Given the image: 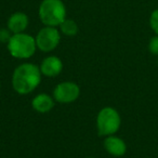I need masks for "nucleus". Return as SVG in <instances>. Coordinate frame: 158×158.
<instances>
[{"label": "nucleus", "instance_id": "1", "mask_svg": "<svg viewBox=\"0 0 158 158\" xmlns=\"http://www.w3.org/2000/svg\"><path fill=\"white\" fill-rule=\"evenodd\" d=\"M42 79L39 65L34 63H22L16 66L12 74V88L16 93L26 95L39 87Z\"/></svg>", "mask_w": 158, "mask_h": 158}, {"label": "nucleus", "instance_id": "2", "mask_svg": "<svg viewBox=\"0 0 158 158\" xmlns=\"http://www.w3.org/2000/svg\"><path fill=\"white\" fill-rule=\"evenodd\" d=\"M38 16L44 26L59 27L67 18L63 0H42L38 8Z\"/></svg>", "mask_w": 158, "mask_h": 158}, {"label": "nucleus", "instance_id": "3", "mask_svg": "<svg viewBox=\"0 0 158 158\" xmlns=\"http://www.w3.org/2000/svg\"><path fill=\"white\" fill-rule=\"evenodd\" d=\"M9 53L18 60L31 59L37 51V44L34 36L27 33L12 34L7 44Z\"/></svg>", "mask_w": 158, "mask_h": 158}, {"label": "nucleus", "instance_id": "4", "mask_svg": "<svg viewBox=\"0 0 158 158\" xmlns=\"http://www.w3.org/2000/svg\"><path fill=\"white\" fill-rule=\"evenodd\" d=\"M97 130L100 136H108L115 134L121 125V118L118 110L114 107H103L97 116Z\"/></svg>", "mask_w": 158, "mask_h": 158}, {"label": "nucleus", "instance_id": "5", "mask_svg": "<svg viewBox=\"0 0 158 158\" xmlns=\"http://www.w3.org/2000/svg\"><path fill=\"white\" fill-rule=\"evenodd\" d=\"M37 49L41 52L49 53L57 48L61 41V31L59 27L44 26L35 36Z\"/></svg>", "mask_w": 158, "mask_h": 158}, {"label": "nucleus", "instance_id": "6", "mask_svg": "<svg viewBox=\"0 0 158 158\" xmlns=\"http://www.w3.org/2000/svg\"><path fill=\"white\" fill-rule=\"evenodd\" d=\"M80 95V87L74 81H62L53 89V99L61 104H69L75 102Z\"/></svg>", "mask_w": 158, "mask_h": 158}, {"label": "nucleus", "instance_id": "7", "mask_svg": "<svg viewBox=\"0 0 158 158\" xmlns=\"http://www.w3.org/2000/svg\"><path fill=\"white\" fill-rule=\"evenodd\" d=\"M42 76L53 78L59 76L63 70V62L56 55H48L41 61L39 65Z\"/></svg>", "mask_w": 158, "mask_h": 158}, {"label": "nucleus", "instance_id": "8", "mask_svg": "<svg viewBox=\"0 0 158 158\" xmlns=\"http://www.w3.org/2000/svg\"><path fill=\"white\" fill-rule=\"evenodd\" d=\"M29 25V18L24 12H14L9 16L7 21V28L12 34L25 33Z\"/></svg>", "mask_w": 158, "mask_h": 158}, {"label": "nucleus", "instance_id": "9", "mask_svg": "<svg viewBox=\"0 0 158 158\" xmlns=\"http://www.w3.org/2000/svg\"><path fill=\"white\" fill-rule=\"evenodd\" d=\"M103 146L105 148V151L110 155L114 156V157H121L127 152V144H126V142L121 138L116 136L115 134L105 136Z\"/></svg>", "mask_w": 158, "mask_h": 158}, {"label": "nucleus", "instance_id": "10", "mask_svg": "<svg viewBox=\"0 0 158 158\" xmlns=\"http://www.w3.org/2000/svg\"><path fill=\"white\" fill-rule=\"evenodd\" d=\"M55 101L53 97H51L48 93H39L35 95L31 100V107L34 110L40 114H46L49 113L54 107Z\"/></svg>", "mask_w": 158, "mask_h": 158}, {"label": "nucleus", "instance_id": "11", "mask_svg": "<svg viewBox=\"0 0 158 158\" xmlns=\"http://www.w3.org/2000/svg\"><path fill=\"white\" fill-rule=\"evenodd\" d=\"M59 29L61 31V34H63L64 36H67V37H74L78 34L79 27L78 24L75 22L72 19L66 18L65 20L62 22V24L59 26Z\"/></svg>", "mask_w": 158, "mask_h": 158}, {"label": "nucleus", "instance_id": "12", "mask_svg": "<svg viewBox=\"0 0 158 158\" xmlns=\"http://www.w3.org/2000/svg\"><path fill=\"white\" fill-rule=\"evenodd\" d=\"M149 25L156 35H158V9L154 10L149 18Z\"/></svg>", "mask_w": 158, "mask_h": 158}, {"label": "nucleus", "instance_id": "13", "mask_svg": "<svg viewBox=\"0 0 158 158\" xmlns=\"http://www.w3.org/2000/svg\"><path fill=\"white\" fill-rule=\"evenodd\" d=\"M148 51L154 55H158V35L151 38L148 42Z\"/></svg>", "mask_w": 158, "mask_h": 158}, {"label": "nucleus", "instance_id": "14", "mask_svg": "<svg viewBox=\"0 0 158 158\" xmlns=\"http://www.w3.org/2000/svg\"><path fill=\"white\" fill-rule=\"evenodd\" d=\"M12 36V33L8 28H0V42L1 44H8Z\"/></svg>", "mask_w": 158, "mask_h": 158}, {"label": "nucleus", "instance_id": "15", "mask_svg": "<svg viewBox=\"0 0 158 158\" xmlns=\"http://www.w3.org/2000/svg\"><path fill=\"white\" fill-rule=\"evenodd\" d=\"M87 158H94V157H87Z\"/></svg>", "mask_w": 158, "mask_h": 158}, {"label": "nucleus", "instance_id": "16", "mask_svg": "<svg viewBox=\"0 0 158 158\" xmlns=\"http://www.w3.org/2000/svg\"><path fill=\"white\" fill-rule=\"evenodd\" d=\"M0 87H1V82H0Z\"/></svg>", "mask_w": 158, "mask_h": 158}, {"label": "nucleus", "instance_id": "17", "mask_svg": "<svg viewBox=\"0 0 158 158\" xmlns=\"http://www.w3.org/2000/svg\"><path fill=\"white\" fill-rule=\"evenodd\" d=\"M157 64H158V61H157Z\"/></svg>", "mask_w": 158, "mask_h": 158}]
</instances>
